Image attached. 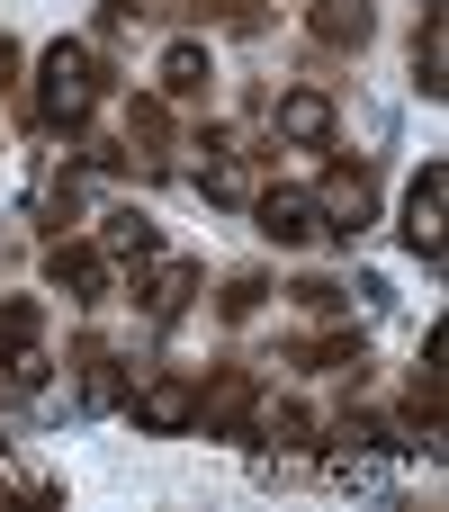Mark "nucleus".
Segmentation results:
<instances>
[{
  "label": "nucleus",
  "mask_w": 449,
  "mask_h": 512,
  "mask_svg": "<svg viewBox=\"0 0 449 512\" xmlns=\"http://www.w3.org/2000/svg\"><path fill=\"white\" fill-rule=\"evenodd\" d=\"M414 72H423V99H441V90H449V18H441V9L423 18V45H414Z\"/></svg>",
  "instance_id": "12"
},
{
  "label": "nucleus",
  "mask_w": 449,
  "mask_h": 512,
  "mask_svg": "<svg viewBox=\"0 0 449 512\" xmlns=\"http://www.w3.org/2000/svg\"><path fill=\"white\" fill-rule=\"evenodd\" d=\"M36 108H45V126H81V117L99 108V63H90V45H45V54H36Z\"/></svg>",
  "instance_id": "1"
},
{
  "label": "nucleus",
  "mask_w": 449,
  "mask_h": 512,
  "mask_svg": "<svg viewBox=\"0 0 449 512\" xmlns=\"http://www.w3.org/2000/svg\"><path fill=\"white\" fill-rule=\"evenodd\" d=\"M252 216H261V234H270V243H279V252H288V243H306V234H315V225H324V216H315V198H306V189H261V198H252Z\"/></svg>",
  "instance_id": "6"
},
{
  "label": "nucleus",
  "mask_w": 449,
  "mask_h": 512,
  "mask_svg": "<svg viewBox=\"0 0 449 512\" xmlns=\"http://www.w3.org/2000/svg\"><path fill=\"white\" fill-rule=\"evenodd\" d=\"M99 252H108V261H153V252H162V234H153V216H144V207H117V216L99 225Z\"/></svg>",
  "instance_id": "9"
},
{
  "label": "nucleus",
  "mask_w": 449,
  "mask_h": 512,
  "mask_svg": "<svg viewBox=\"0 0 449 512\" xmlns=\"http://www.w3.org/2000/svg\"><path fill=\"white\" fill-rule=\"evenodd\" d=\"M333 126H342V117H333L324 90H288V99H279V135H288V144H333Z\"/></svg>",
  "instance_id": "8"
},
{
  "label": "nucleus",
  "mask_w": 449,
  "mask_h": 512,
  "mask_svg": "<svg viewBox=\"0 0 449 512\" xmlns=\"http://www.w3.org/2000/svg\"><path fill=\"white\" fill-rule=\"evenodd\" d=\"M36 333H45V306H36V297H0V378H9V387H45Z\"/></svg>",
  "instance_id": "2"
},
{
  "label": "nucleus",
  "mask_w": 449,
  "mask_h": 512,
  "mask_svg": "<svg viewBox=\"0 0 449 512\" xmlns=\"http://www.w3.org/2000/svg\"><path fill=\"white\" fill-rule=\"evenodd\" d=\"M45 279H54L63 297H108V252H99V243H54V252H45Z\"/></svg>",
  "instance_id": "7"
},
{
  "label": "nucleus",
  "mask_w": 449,
  "mask_h": 512,
  "mask_svg": "<svg viewBox=\"0 0 449 512\" xmlns=\"http://www.w3.org/2000/svg\"><path fill=\"white\" fill-rule=\"evenodd\" d=\"M315 36L324 45H360L369 36V0H315Z\"/></svg>",
  "instance_id": "13"
},
{
  "label": "nucleus",
  "mask_w": 449,
  "mask_h": 512,
  "mask_svg": "<svg viewBox=\"0 0 449 512\" xmlns=\"http://www.w3.org/2000/svg\"><path fill=\"white\" fill-rule=\"evenodd\" d=\"M441 207H449V171L423 162V180H414V198H405V243H414L423 261H441Z\"/></svg>",
  "instance_id": "4"
},
{
  "label": "nucleus",
  "mask_w": 449,
  "mask_h": 512,
  "mask_svg": "<svg viewBox=\"0 0 449 512\" xmlns=\"http://www.w3.org/2000/svg\"><path fill=\"white\" fill-rule=\"evenodd\" d=\"M315 216H324L333 234H360V225L378 216V189H369V171H333V180L315 189Z\"/></svg>",
  "instance_id": "5"
},
{
  "label": "nucleus",
  "mask_w": 449,
  "mask_h": 512,
  "mask_svg": "<svg viewBox=\"0 0 449 512\" xmlns=\"http://www.w3.org/2000/svg\"><path fill=\"white\" fill-rule=\"evenodd\" d=\"M189 297H198V261H162V270L144 279V315H153V324H171Z\"/></svg>",
  "instance_id": "10"
},
{
  "label": "nucleus",
  "mask_w": 449,
  "mask_h": 512,
  "mask_svg": "<svg viewBox=\"0 0 449 512\" xmlns=\"http://www.w3.org/2000/svg\"><path fill=\"white\" fill-rule=\"evenodd\" d=\"M126 414H135V432H162V441H171V432L198 423V387H189V378H144Z\"/></svg>",
  "instance_id": "3"
},
{
  "label": "nucleus",
  "mask_w": 449,
  "mask_h": 512,
  "mask_svg": "<svg viewBox=\"0 0 449 512\" xmlns=\"http://www.w3.org/2000/svg\"><path fill=\"white\" fill-rule=\"evenodd\" d=\"M207 81H216V63H207V45H198V36H180V45L162 54V90H171V99H198Z\"/></svg>",
  "instance_id": "11"
}]
</instances>
